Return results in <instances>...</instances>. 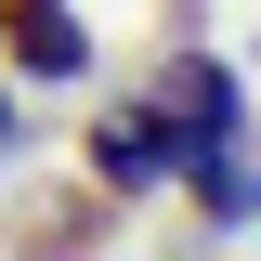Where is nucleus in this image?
<instances>
[{"mask_svg": "<svg viewBox=\"0 0 261 261\" xmlns=\"http://www.w3.org/2000/svg\"><path fill=\"white\" fill-rule=\"evenodd\" d=\"M144 105L183 130V157H209V144H235V130H248V92H235V65H222V53H170Z\"/></svg>", "mask_w": 261, "mask_h": 261, "instance_id": "nucleus-1", "label": "nucleus"}, {"mask_svg": "<svg viewBox=\"0 0 261 261\" xmlns=\"http://www.w3.org/2000/svg\"><path fill=\"white\" fill-rule=\"evenodd\" d=\"M183 170V130L157 118V105H118V118L92 130V196H144V183H170Z\"/></svg>", "mask_w": 261, "mask_h": 261, "instance_id": "nucleus-2", "label": "nucleus"}, {"mask_svg": "<svg viewBox=\"0 0 261 261\" xmlns=\"http://www.w3.org/2000/svg\"><path fill=\"white\" fill-rule=\"evenodd\" d=\"M0 53L27 65V79H92V27L65 0H0Z\"/></svg>", "mask_w": 261, "mask_h": 261, "instance_id": "nucleus-3", "label": "nucleus"}, {"mask_svg": "<svg viewBox=\"0 0 261 261\" xmlns=\"http://www.w3.org/2000/svg\"><path fill=\"white\" fill-rule=\"evenodd\" d=\"M183 183H196V209H209V222H261V170L248 157H235V144H209V157H183Z\"/></svg>", "mask_w": 261, "mask_h": 261, "instance_id": "nucleus-4", "label": "nucleus"}, {"mask_svg": "<svg viewBox=\"0 0 261 261\" xmlns=\"http://www.w3.org/2000/svg\"><path fill=\"white\" fill-rule=\"evenodd\" d=\"M13 144H27V118H13V92H0V157H13Z\"/></svg>", "mask_w": 261, "mask_h": 261, "instance_id": "nucleus-5", "label": "nucleus"}]
</instances>
